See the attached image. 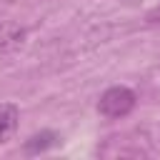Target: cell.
<instances>
[{
	"instance_id": "obj_1",
	"label": "cell",
	"mask_w": 160,
	"mask_h": 160,
	"mask_svg": "<svg viewBox=\"0 0 160 160\" xmlns=\"http://www.w3.org/2000/svg\"><path fill=\"white\" fill-rule=\"evenodd\" d=\"M135 100H138V98H135V92H132L130 88L115 85V88H108V90L100 95V100H98V112H100L102 118H108V120H120V118H125V115L132 112Z\"/></svg>"
},
{
	"instance_id": "obj_4",
	"label": "cell",
	"mask_w": 160,
	"mask_h": 160,
	"mask_svg": "<svg viewBox=\"0 0 160 160\" xmlns=\"http://www.w3.org/2000/svg\"><path fill=\"white\" fill-rule=\"evenodd\" d=\"M58 140H60V138H58L55 132L42 130V132H38V135H32L30 140H25V152H42V150L58 145Z\"/></svg>"
},
{
	"instance_id": "obj_2",
	"label": "cell",
	"mask_w": 160,
	"mask_h": 160,
	"mask_svg": "<svg viewBox=\"0 0 160 160\" xmlns=\"http://www.w3.org/2000/svg\"><path fill=\"white\" fill-rule=\"evenodd\" d=\"M25 28L15 22H0V52H12L25 42Z\"/></svg>"
},
{
	"instance_id": "obj_5",
	"label": "cell",
	"mask_w": 160,
	"mask_h": 160,
	"mask_svg": "<svg viewBox=\"0 0 160 160\" xmlns=\"http://www.w3.org/2000/svg\"><path fill=\"white\" fill-rule=\"evenodd\" d=\"M145 20H148L150 25H160V5H158V8H152V10L145 15Z\"/></svg>"
},
{
	"instance_id": "obj_3",
	"label": "cell",
	"mask_w": 160,
	"mask_h": 160,
	"mask_svg": "<svg viewBox=\"0 0 160 160\" xmlns=\"http://www.w3.org/2000/svg\"><path fill=\"white\" fill-rule=\"evenodd\" d=\"M20 112L12 102H0V142H8L18 130Z\"/></svg>"
}]
</instances>
